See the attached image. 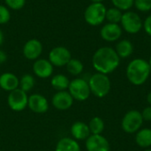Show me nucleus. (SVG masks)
<instances>
[{
    "label": "nucleus",
    "instance_id": "nucleus-27",
    "mask_svg": "<svg viewBox=\"0 0 151 151\" xmlns=\"http://www.w3.org/2000/svg\"><path fill=\"white\" fill-rule=\"evenodd\" d=\"M134 5L138 11L147 12L151 10V0H134Z\"/></svg>",
    "mask_w": 151,
    "mask_h": 151
},
{
    "label": "nucleus",
    "instance_id": "nucleus-18",
    "mask_svg": "<svg viewBox=\"0 0 151 151\" xmlns=\"http://www.w3.org/2000/svg\"><path fill=\"white\" fill-rule=\"evenodd\" d=\"M55 151H81V146L76 140L70 137H64L57 143Z\"/></svg>",
    "mask_w": 151,
    "mask_h": 151
},
{
    "label": "nucleus",
    "instance_id": "nucleus-9",
    "mask_svg": "<svg viewBox=\"0 0 151 151\" xmlns=\"http://www.w3.org/2000/svg\"><path fill=\"white\" fill-rule=\"evenodd\" d=\"M71 58L72 55L70 50L64 46L55 47L49 53V61L52 64L53 66H65Z\"/></svg>",
    "mask_w": 151,
    "mask_h": 151
},
{
    "label": "nucleus",
    "instance_id": "nucleus-36",
    "mask_svg": "<svg viewBox=\"0 0 151 151\" xmlns=\"http://www.w3.org/2000/svg\"><path fill=\"white\" fill-rule=\"evenodd\" d=\"M148 62H149V65H150V66L151 67V55H150V59H149V61H148Z\"/></svg>",
    "mask_w": 151,
    "mask_h": 151
},
{
    "label": "nucleus",
    "instance_id": "nucleus-31",
    "mask_svg": "<svg viewBox=\"0 0 151 151\" xmlns=\"http://www.w3.org/2000/svg\"><path fill=\"white\" fill-rule=\"evenodd\" d=\"M143 28L145 32L151 36V14L149 15L143 22Z\"/></svg>",
    "mask_w": 151,
    "mask_h": 151
},
{
    "label": "nucleus",
    "instance_id": "nucleus-11",
    "mask_svg": "<svg viewBox=\"0 0 151 151\" xmlns=\"http://www.w3.org/2000/svg\"><path fill=\"white\" fill-rule=\"evenodd\" d=\"M74 99L66 90L58 91L54 94L51 103L52 105L58 111H66L70 109L73 104Z\"/></svg>",
    "mask_w": 151,
    "mask_h": 151
},
{
    "label": "nucleus",
    "instance_id": "nucleus-7",
    "mask_svg": "<svg viewBox=\"0 0 151 151\" xmlns=\"http://www.w3.org/2000/svg\"><path fill=\"white\" fill-rule=\"evenodd\" d=\"M121 27L128 34H137L143 27V22L141 17L134 12L127 11L123 13L120 21Z\"/></svg>",
    "mask_w": 151,
    "mask_h": 151
},
{
    "label": "nucleus",
    "instance_id": "nucleus-14",
    "mask_svg": "<svg viewBox=\"0 0 151 151\" xmlns=\"http://www.w3.org/2000/svg\"><path fill=\"white\" fill-rule=\"evenodd\" d=\"M28 108L35 113H44L49 110V102L41 94H33L28 96Z\"/></svg>",
    "mask_w": 151,
    "mask_h": 151
},
{
    "label": "nucleus",
    "instance_id": "nucleus-6",
    "mask_svg": "<svg viewBox=\"0 0 151 151\" xmlns=\"http://www.w3.org/2000/svg\"><path fill=\"white\" fill-rule=\"evenodd\" d=\"M68 92L74 100L79 102L86 101L91 95L88 82L82 78H76L71 81Z\"/></svg>",
    "mask_w": 151,
    "mask_h": 151
},
{
    "label": "nucleus",
    "instance_id": "nucleus-26",
    "mask_svg": "<svg viewBox=\"0 0 151 151\" xmlns=\"http://www.w3.org/2000/svg\"><path fill=\"white\" fill-rule=\"evenodd\" d=\"M111 3L114 7L119 9L120 11L127 12L134 3V0H111Z\"/></svg>",
    "mask_w": 151,
    "mask_h": 151
},
{
    "label": "nucleus",
    "instance_id": "nucleus-28",
    "mask_svg": "<svg viewBox=\"0 0 151 151\" xmlns=\"http://www.w3.org/2000/svg\"><path fill=\"white\" fill-rule=\"evenodd\" d=\"M10 19L11 13L9 9L4 5L0 4V25L6 24L7 22H9Z\"/></svg>",
    "mask_w": 151,
    "mask_h": 151
},
{
    "label": "nucleus",
    "instance_id": "nucleus-29",
    "mask_svg": "<svg viewBox=\"0 0 151 151\" xmlns=\"http://www.w3.org/2000/svg\"><path fill=\"white\" fill-rule=\"evenodd\" d=\"M5 4L12 10H20L24 7L26 0H4Z\"/></svg>",
    "mask_w": 151,
    "mask_h": 151
},
{
    "label": "nucleus",
    "instance_id": "nucleus-15",
    "mask_svg": "<svg viewBox=\"0 0 151 151\" xmlns=\"http://www.w3.org/2000/svg\"><path fill=\"white\" fill-rule=\"evenodd\" d=\"M33 72L37 77L41 79H47L53 73V65L49 59L38 58L33 65Z\"/></svg>",
    "mask_w": 151,
    "mask_h": 151
},
{
    "label": "nucleus",
    "instance_id": "nucleus-20",
    "mask_svg": "<svg viewBox=\"0 0 151 151\" xmlns=\"http://www.w3.org/2000/svg\"><path fill=\"white\" fill-rule=\"evenodd\" d=\"M136 144L142 149L151 147V128H141L135 135Z\"/></svg>",
    "mask_w": 151,
    "mask_h": 151
},
{
    "label": "nucleus",
    "instance_id": "nucleus-2",
    "mask_svg": "<svg viewBox=\"0 0 151 151\" xmlns=\"http://www.w3.org/2000/svg\"><path fill=\"white\" fill-rule=\"evenodd\" d=\"M151 73L149 62L143 58H134L127 66V78L129 82L134 86L144 84Z\"/></svg>",
    "mask_w": 151,
    "mask_h": 151
},
{
    "label": "nucleus",
    "instance_id": "nucleus-3",
    "mask_svg": "<svg viewBox=\"0 0 151 151\" xmlns=\"http://www.w3.org/2000/svg\"><path fill=\"white\" fill-rule=\"evenodd\" d=\"M88 82L91 94L98 98L105 97L107 95H109L111 88V83L107 74L100 73H94L90 76Z\"/></svg>",
    "mask_w": 151,
    "mask_h": 151
},
{
    "label": "nucleus",
    "instance_id": "nucleus-25",
    "mask_svg": "<svg viewBox=\"0 0 151 151\" xmlns=\"http://www.w3.org/2000/svg\"><path fill=\"white\" fill-rule=\"evenodd\" d=\"M35 80L34 76L31 74L26 73L19 79V88L21 90L25 91L26 93L30 91L35 87Z\"/></svg>",
    "mask_w": 151,
    "mask_h": 151
},
{
    "label": "nucleus",
    "instance_id": "nucleus-22",
    "mask_svg": "<svg viewBox=\"0 0 151 151\" xmlns=\"http://www.w3.org/2000/svg\"><path fill=\"white\" fill-rule=\"evenodd\" d=\"M65 66H66L67 72L73 76L80 75L83 72V69H84V65L82 62L77 58H71Z\"/></svg>",
    "mask_w": 151,
    "mask_h": 151
},
{
    "label": "nucleus",
    "instance_id": "nucleus-38",
    "mask_svg": "<svg viewBox=\"0 0 151 151\" xmlns=\"http://www.w3.org/2000/svg\"><path fill=\"white\" fill-rule=\"evenodd\" d=\"M0 151H3V150H0Z\"/></svg>",
    "mask_w": 151,
    "mask_h": 151
},
{
    "label": "nucleus",
    "instance_id": "nucleus-32",
    "mask_svg": "<svg viewBox=\"0 0 151 151\" xmlns=\"http://www.w3.org/2000/svg\"><path fill=\"white\" fill-rule=\"evenodd\" d=\"M6 60H7V54L4 50H0V65L4 64Z\"/></svg>",
    "mask_w": 151,
    "mask_h": 151
},
{
    "label": "nucleus",
    "instance_id": "nucleus-10",
    "mask_svg": "<svg viewBox=\"0 0 151 151\" xmlns=\"http://www.w3.org/2000/svg\"><path fill=\"white\" fill-rule=\"evenodd\" d=\"M87 151H110L111 145L109 141L102 134H91L86 140Z\"/></svg>",
    "mask_w": 151,
    "mask_h": 151
},
{
    "label": "nucleus",
    "instance_id": "nucleus-21",
    "mask_svg": "<svg viewBox=\"0 0 151 151\" xmlns=\"http://www.w3.org/2000/svg\"><path fill=\"white\" fill-rule=\"evenodd\" d=\"M50 84L54 89L58 91H64L68 89L70 81L67 76L64 74H56L51 78Z\"/></svg>",
    "mask_w": 151,
    "mask_h": 151
},
{
    "label": "nucleus",
    "instance_id": "nucleus-24",
    "mask_svg": "<svg viewBox=\"0 0 151 151\" xmlns=\"http://www.w3.org/2000/svg\"><path fill=\"white\" fill-rule=\"evenodd\" d=\"M122 11L116 7H111L110 9L106 10V15H105V19L108 21V23H114V24H119L121 21L122 19Z\"/></svg>",
    "mask_w": 151,
    "mask_h": 151
},
{
    "label": "nucleus",
    "instance_id": "nucleus-23",
    "mask_svg": "<svg viewBox=\"0 0 151 151\" xmlns=\"http://www.w3.org/2000/svg\"><path fill=\"white\" fill-rule=\"evenodd\" d=\"M88 125L91 134H102L104 130V121L100 117H94Z\"/></svg>",
    "mask_w": 151,
    "mask_h": 151
},
{
    "label": "nucleus",
    "instance_id": "nucleus-13",
    "mask_svg": "<svg viewBox=\"0 0 151 151\" xmlns=\"http://www.w3.org/2000/svg\"><path fill=\"white\" fill-rule=\"evenodd\" d=\"M122 27L119 24L107 23L105 24L100 31L101 37L106 42H116L122 35Z\"/></svg>",
    "mask_w": 151,
    "mask_h": 151
},
{
    "label": "nucleus",
    "instance_id": "nucleus-35",
    "mask_svg": "<svg viewBox=\"0 0 151 151\" xmlns=\"http://www.w3.org/2000/svg\"><path fill=\"white\" fill-rule=\"evenodd\" d=\"M104 0H91L92 3H103Z\"/></svg>",
    "mask_w": 151,
    "mask_h": 151
},
{
    "label": "nucleus",
    "instance_id": "nucleus-16",
    "mask_svg": "<svg viewBox=\"0 0 151 151\" xmlns=\"http://www.w3.org/2000/svg\"><path fill=\"white\" fill-rule=\"evenodd\" d=\"M71 134L76 141H86L90 135L88 125L82 121H76L71 127Z\"/></svg>",
    "mask_w": 151,
    "mask_h": 151
},
{
    "label": "nucleus",
    "instance_id": "nucleus-33",
    "mask_svg": "<svg viewBox=\"0 0 151 151\" xmlns=\"http://www.w3.org/2000/svg\"><path fill=\"white\" fill-rule=\"evenodd\" d=\"M3 42H4V33H3V31L0 29V46L3 44Z\"/></svg>",
    "mask_w": 151,
    "mask_h": 151
},
{
    "label": "nucleus",
    "instance_id": "nucleus-8",
    "mask_svg": "<svg viewBox=\"0 0 151 151\" xmlns=\"http://www.w3.org/2000/svg\"><path fill=\"white\" fill-rule=\"evenodd\" d=\"M7 104L13 111H22L27 107L28 96L19 88L9 93L7 97Z\"/></svg>",
    "mask_w": 151,
    "mask_h": 151
},
{
    "label": "nucleus",
    "instance_id": "nucleus-34",
    "mask_svg": "<svg viewBox=\"0 0 151 151\" xmlns=\"http://www.w3.org/2000/svg\"><path fill=\"white\" fill-rule=\"evenodd\" d=\"M147 102H148L149 105L151 106V91L148 94V96H147Z\"/></svg>",
    "mask_w": 151,
    "mask_h": 151
},
{
    "label": "nucleus",
    "instance_id": "nucleus-12",
    "mask_svg": "<svg viewBox=\"0 0 151 151\" xmlns=\"http://www.w3.org/2000/svg\"><path fill=\"white\" fill-rule=\"evenodd\" d=\"M42 44L37 39L28 40L23 46V55L27 59L36 60L42 53Z\"/></svg>",
    "mask_w": 151,
    "mask_h": 151
},
{
    "label": "nucleus",
    "instance_id": "nucleus-19",
    "mask_svg": "<svg viewBox=\"0 0 151 151\" xmlns=\"http://www.w3.org/2000/svg\"><path fill=\"white\" fill-rule=\"evenodd\" d=\"M115 50L120 58H127L134 52V45L129 40L123 39L118 42Z\"/></svg>",
    "mask_w": 151,
    "mask_h": 151
},
{
    "label": "nucleus",
    "instance_id": "nucleus-30",
    "mask_svg": "<svg viewBox=\"0 0 151 151\" xmlns=\"http://www.w3.org/2000/svg\"><path fill=\"white\" fill-rule=\"evenodd\" d=\"M142 113V119L144 121H151V106L149 105L147 107H145L142 111L141 112Z\"/></svg>",
    "mask_w": 151,
    "mask_h": 151
},
{
    "label": "nucleus",
    "instance_id": "nucleus-5",
    "mask_svg": "<svg viewBox=\"0 0 151 151\" xmlns=\"http://www.w3.org/2000/svg\"><path fill=\"white\" fill-rule=\"evenodd\" d=\"M106 7L103 3H92L84 12V19L90 26H99L105 20Z\"/></svg>",
    "mask_w": 151,
    "mask_h": 151
},
{
    "label": "nucleus",
    "instance_id": "nucleus-37",
    "mask_svg": "<svg viewBox=\"0 0 151 151\" xmlns=\"http://www.w3.org/2000/svg\"><path fill=\"white\" fill-rule=\"evenodd\" d=\"M144 151H151V149H146Z\"/></svg>",
    "mask_w": 151,
    "mask_h": 151
},
{
    "label": "nucleus",
    "instance_id": "nucleus-1",
    "mask_svg": "<svg viewBox=\"0 0 151 151\" xmlns=\"http://www.w3.org/2000/svg\"><path fill=\"white\" fill-rule=\"evenodd\" d=\"M120 64V58L115 49L111 47H101L96 50L92 57V65L100 73L109 74L113 73Z\"/></svg>",
    "mask_w": 151,
    "mask_h": 151
},
{
    "label": "nucleus",
    "instance_id": "nucleus-4",
    "mask_svg": "<svg viewBox=\"0 0 151 151\" xmlns=\"http://www.w3.org/2000/svg\"><path fill=\"white\" fill-rule=\"evenodd\" d=\"M143 122L144 120L141 111L137 110H131L122 118L121 128L127 134H136L142 128Z\"/></svg>",
    "mask_w": 151,
    "mask_h": 151
},
{
    "label": "nucleus",
    "instance_id": "nucleus-17",
    "mask_svg": "<svg viewBox=\"0 0 151 151\" xmlns=\"http://www.w3.org/2000/svg\"><path fill=\"white\" fill-rule=\"evenodd\" d=\"M19 79L12 73H4L0 75V88L4 90L11 92L19 88Z\"/></svg>",
    "mask_w": 151,
    "mask_h": 151
}]
</instances>
